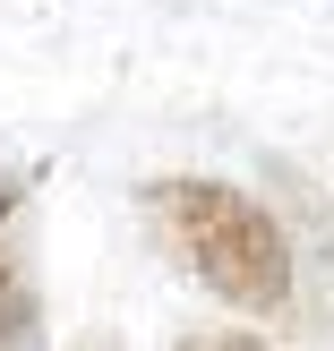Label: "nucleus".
<instances>
[{"label":"nucleus","mask_w":334,"mask_h":351,"mask_svg":"<svg viewBox=\"0 0 334 351\" xmlns=\"http://www.w3.org/2000/svg\"><path fill=\"white\" fill-rule=\"evenodd\" d=\"M69 351H120V335H112V326H86V335L69 343Z\"/></svg>","instance_id":"obj_3"},{"label":"nucleus","mask_w":334,"mask_h":351,"mask_svg":"<svg viewBox=\"0 0 334 351\" xmlns=\"http://www.w3.org/2000/svg\"><path fill=\"white\" fill-rule=\"evenodd\" d=\"M43 308H34V274L17 266V249L0 240V351H34Z\"/></svg>","instance_id":"obj_2"},{"label":"nucleus","mask_w":334,"mask_h":351,"mask_svg":"<svg viewBox=\"0 0 334 351\" xmlns=\"http://www.w3.org/2000/svg\"><path fill=\"white\" fill-rule=\"evenodd\" d=\"M146 223L163 232V249L215 291L223 308H266L291 300V232L232 180H206V171H171L146 189Z\"/></svg>","instance_id":"obj_1"},{"label":"nucleus","mask_w":334,"mask_h":351,"mask_svg":"<svg viewBox=\"0 0 334 351\" xmlns=\"http://www.w3.org/2000/svg\"><path fill=\"white\" fill-rule=\"evenodd\" d=\"M206 351H266V343H257V335H240V326H232V335H215Z\"/></svg>","instance_id":"obj_4"}]
</instances>
